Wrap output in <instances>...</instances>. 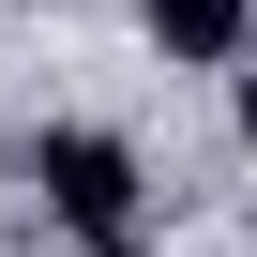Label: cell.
<instances>
[{
    "label": "cell",
    "mask_w": 257,
    "mask_h": 257,
    "mask_svg": "<svg viewBox=\"0 0 257 257\" xmlns=\"http://www.w3.org/2000/svg\"><path fill=\"white\" fill-rule=\"evenodd\" d=\"M31 182H46V212H61L76 242H137V197H152L106 121H46V137H31Z\"/></svg>",
    "instance_id": "cell-1"
},
{
    "label": "cell",
    "mask_w": 257,
    "mask_h": 257,
    "mask_svg": "<svg viewBox=\"0 0 257 257\" xmlns=\"http://www.w3.org/2000/svg\"><path fill=\"white\" fill-rule=\"evenodd\" d=\"M227 76H242V152H257V61H227Z\"/></svg>",
    "instance_id": "cell-3"
},
{
    "label": "cell",
    "mask_w": 257,
    "mask_h": 257,
    "mask_svg": "<svg viewBox=\"0 0 257 257\" xmlns=\"http://www.w3.org/2000/svg\"><path fill=\"white\" fill-rule=\"evenodd\" d=\"M152 46L197 61V76H227V61H257V0H152Z\"/></svg>",
    "instance_id": "cell-2"
}]
</instances>
